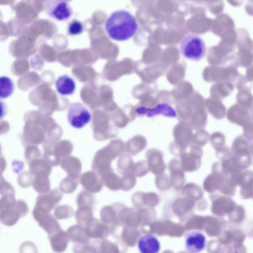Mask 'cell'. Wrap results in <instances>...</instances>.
Here are the masks:
<instances>
[{"label":"cell","mask_w":253,"mask_h":253,"mask_svg":"<svg viewBox=\"0 0 253 253\" xmlns=\"http://www.w3.org/2000/svg\"><path fill=\"white\" fill-rule=\"evenodd\" d=\"M206 243V237L200 232L193 231L185 235V247L188 252L192 253L200 252L204 249Z\"/></svg>","instance_id":"7"},{"label":"cell","mask_w":253,"mask_h":253,"mask_svg":"<svg viewBox=\"0 0 253 253\" xmlns=\"http://www.w3.org/2000/svg\"><path fill=\"white\" fill-rule=\"evenodd\" d=\"M33 177L32 186L36 192L40 194H44L50 190L49 175L41 174Z\"/></svg>","instance_id":"16"},{"label":"cell","mask_w":253,"mask_h":253,"mask_svg":"<svg viewBox=\"0 0 253 253\" xmlns=\"http://www.w3.org/2000/svg\"><path fill=\"white\" fill-rule=\"evenodd\" d=\"M84 31L83 23L76 19H73L68 24L67 33L71 36H76L81 34Z\"/></svg>","instance_id":"26"},{"label":"cell","mask_w":253,"mask_h":253,"mask_svg":"<svg viewBox=\"0 0 253 253\" xmlns=\"http://www.w3.org/2000/svg\"><path fill=\"white\" fill-rule=\"evenodd\" d=\"M62 169L68 174V176L75 180L78 179L82 171V164L79 159L68 156L63 159L60 163Z\"/></svg>","instance_id":"9"},{"label":"cell","mask_w":253,"mask_h":253,"mask_svg":"<svg viewBox=\"0 0 253 253\" xmlns=\"http://www.w3.org/2000/svg\"><path fill=\"white\" fill-rule=\"evenodd\" d=\"M80 182L85 190L92 193L98 192L102 187L98 174L93 170L83 173L80 177Z\"/></svg>","instance_id":"8"},{"label":"cell","mask_w":253,"mask_h":253,"mask_svg":"<svg viewBox=\"0 0 253 253\" xmlns=\"http://www.w3.org/2000/svg\"><path fill=\"white\" fill-rule=\"evenodd\" d=\"M34 177L30 171H25L20 174L17 178L18 185L22 188L32 185Z\"/></svg>","instance_id":"27"},{"label":"cell","mask_w":253,"mask_h":253,"mask_svg":"<svg viewBox=\"0 0 253 253\" xmlns=\"http://www.w3.org/2000/svg\"><path fill=\"white\" fill-rule=\"evenodd\" d=\"M109 166V160L101 153H98L94 156L92 162L91 169L98 175L104 173Z\"/></svg>","instance_id":"21"},{"label":"cell","mask_w":253,"mask_h":253,"mask_svg":"<svg viewBox=\"0 0 253 253\" xmlns=\"http://www.w3.org/2000/svg\"><path fill=\"white\" fill-rule=\"evenodd\" d=\"M217 200L218 211L216 214L219 216H223L229 214L235 210V204L231 199L225 197H219Z\"/></svg>","instance_id":"20"},{"label":"cell","mask_w":253,"mask_h":253,"mask_svg":"<svg viewBox=\"0 0 253 253\" xmlns=\"http://www.w3.org/2000/svg\"><path fill=\"white\" fill-rule=\"evenodd\" d=\"M55 84L58 93L63 96L72 94L76 87L74 80L67 75L59 76Z\"/></svg>","instance_id":"13"},{"label":"cell","mask_w":253,"mask_h":253,"mask_svg":"<svg viewBox=\"0 0 253 253\" xmlns=\"http://www.w3.org/2000/svg\"><path fill=\"white\" fill-rule=\"evenodd\" d=\"M76 202L79 207L90 206L93 207L95 203V197L92 193L86 190L82 191L79 193Z\"/></svg>","instance_id":"23"},{"label":"cell","mask_w":253,"mask_h":253,"mask_svg":"<svg viewBox=\"0 0 253 253\" xmlns=\"http://www.w3.org/2000/svg\"><path fill=\"white\" fill-rule=\"evenodd\" d=\"M0 193L1 196L7 194H15V190L13 186L5 180L2 175L0 178Z\"/></svg>","instance_id":"30"},{"label":"cell","mask_w":253,"mask_h":253,"mask_svg":"<svg viewBox=\"0 0 253 253\" xmlns=\"http://www.w3.org/2000/svg\"><path fill=\"white\" fill-rule=\"evenodd\" d=\"M67 118L71 126L79 129L84 127L90 121L91 115L83 104L74 102L70 104L68 107Z\"/></svg>","instance_id":"3"},{"label":"cell","mask_w":253,"mask_h":253,"mask_svg":"<svg viewBox=\"0 0 253 253\" xmlns=\"http://www.w3.org/2000/svg\"><path fill=\"white\" fill-rule=\"evenodd\" d=\"M73 249L75 253H93L97 252L96 246L90 243L85 244H75Z\"/></svg>","instance_id":"29"},{"label":"cell","mask_w":253,"mask_h":253,"mask_svg":"<svg viewBox=\"0 0 253 253\" xmlns=\"http://www.w3.org/2000/svg\"><path fill=\"white\" fill-rule=\"evenodd\" d=\"M48 236L51 248L54 252L60 253L66 250L70 240L67 232L61 228Z\"/></svg>","instance_id":"12"},{"label":"cell","mask_w":253,"mask_h":253,"mask_svg":"<svg viewBox=\"0 0 253 253\" xmlns=\"http://www.w3.org/2000/svg\"><path fill=\"white\" fill-rule=\"evenodd\" d=\"M0 98H6L11 95L14 91L13 81L8 77L1 76L0 78Z\"/></svg>","instance_id":"22"},{"label":"cell","mask_w":253,"mask_h":253,"mask_svg":"<svg viewBox=\"0 0 253 253\" xmlns=\"http://www.w3.org/2000/svg\"><path fill=\"white\" fill-rule=\"evenodd\" d=\"M44 8L50 17L60 21L68 20L73 13L66 0H47Z\"/></svg>","instance_id":"4"},{"label":"cell","mask_w":253,"mask_h":253,"mask_svg":"<svg viewBox=\"0 0 253 253\" xmlns=\"http://www.w3.org/2000/svg\"><path fill=\"white\" fill-rule=\"evenodd\" d=\"M138 248L142 253H156L160 249V243L158 239L151 234L141 236L138 241Z\"/></svg>","instance_id":"11"},{"label":"cell","mask_w":253,"mask_h":253,"mask_svg":"<svg viewBox=\"0 0 253 253\" xmlns=\"http://www.w3.org/2000/svg\"><path fill=\"white\" fill-rule=\"evenodd\" d=\"M84 229L90 239H102L107 236L108 232L107 227L94 218L85 224Z\"/></svg>","instance_id":"10"},{"label":"cell","mask_w":253,"mask_h":253,"mask_svg":"<svg viewBox=\"0 0 253 253\" xmlns=\"http://www.w3.org/2000/svg\"><path fill=\"white\" fill-rule=\"evenodd\" d=\"M20 217V214L14 208L0 210V221L7 226L14 225Z\"/></svg>","instance_id":"18"},{"label":"cell","mask_w":253,"mask_h":253,"mask_svg":"<svg viewBox=\"0 0 253 253\" xmlns=\"http://www.w3.org/2000/svg\"><path fill=\"white\" fill-rule=\"evenodd\" d=\"M78 186V182L68 176L62 179L59 184L60 190L64 193L70 194L74 192Z\"/></svg>","instance_id":"25"},{"label":"cell","mask_w":253,"mask_h":253,"mask_svg":"<svg viewBox=\"0 0 253 253\" xmlns=\"http://www.w3.org/2000/svg\"><path fill=\"white\" fill-rule=\"evenodd\" d=\"M105 29L112 40L125 41L135 34L138 24L130 13L125 10H119L113 12L106 20Z\"/></svg>","instance_id":"1"},{"label":"cell","mask_w":253,"mask_h":253,"mask_svg":"<svg viewBox=\"0 0 253 253\" xmlns=\"http://www.w3.org/2000/svg\"><path fill=\"white\" fill-rule=\"evenodd\" d=\"M69 239L75 244H85L90 241V238L86 235L84 227L79 224L69 227L67 230Z\"/></svg>","instance_id":"14"},{"label":"cell","mask_w":253,"mask_h":253,"mask_svg":"<svg viewBox=\"0 0 253 253\" xmlns=\"http://www.w3.org/2000/svg\"><path fill=\"white\" fill-rule=\"evenodd\" d=\"M16 201L15 198V194H7L1 196L0 200V210L14 208Z\"/></svg>","instance_id":"28"},{"label":"cell","mask_w":253,"mask_h":253,"mask_svg":"<svg viewBox=\"0 0 253 253\" xmlns=\"http://www.w3.org/2000/svg\"><path fill=\"white\" fill-rule=\"evenodd\" d=\"M63 192L58 188L50 190L47 193L41 194L37 198L35 207L50 212L62 199Z\"/></svg>","instance_id":"5"},{"label":"cell","mask_w":253,"mask_h":253,"mask_svg":"<svg viewBox=\"0 0 253 253\" xmlns=\"http://www.w3.org/2000/svg\"><path fill=\"white\" fill-rule=\"evenodd\" d=\"M74 210L71 207L67 205L56 206L54 210V215L58 219H65L72 217Z\"/></svg>","instance_id":"24"},{"label":"cell","mask_w":253,"mask_h":253,"mask_svg":"<svg viewBox=\"0 0 253 253\" xmlns=\"http://www.w3.org/2000/svg\"><path fill=\"white\" fill-rule=\"evenodd\" d=\"M135 112L140 115H145L149 118L162 115L169 118L177 117L175 110L169 104L162 103L157 104L154 108L140 106L135 109Z\"/></svg>","instance_id":"6"},{"label":"cell","mask_w":253,"mask_h":253,"mask_svg":"<svg viewBox=\"0 0 253 253\" xmlns=\"http://www.w3.org/2000/svg\"><path fill=\"white\" fill-rule=\"evenodd\" d=\"M40 155V152L38 151L30 149L27 151L25 153V157L26 161L29 164L33 161L38 159Z\"/></svg>","instance_id":"32"},{"label":"cell","mask_w":253,"mask_h":253,"mask_svg":"<svg viewBox=\"0 0 253 253\" xmlns=\"http://www.w3.org/2000/svg\"><path fill=\"white\" fill-rule=\"evenodd\" d=\"M75 217L78 224L84 226L88 222L93 218L92 207H79L75 212Z\"/></svg>","instance_id":"19"},{"label":"cell","mask_w":253,"mask_h":253,"mask_svg":"<svg viewBox=\"0 0 253 253\" xmlns=\"http://www.w3.org/2000/svg\"><path fill=\"white\" fill-rule=\"evenodd\" d=\"M14 208L19 212L21 217L25 216L29 212V208L27 203L21 200L16 201Z\"/></svg>","instance_id":"31"},{"label":"cell","mask_w":253,"mask_h":253,"mask_svg":"<svg viewBox=\"0 0 253 253\" xmlns=\"http://www.w3.org/2000/svg\"><path fill=\"white\" fill-rule=\"evenodd\" d=\"M179 50L182 55L190 60H201L206 53V46L203 40L198 35L189 33L181 40Z\"/></svg>","instance_id":"2"},{"label":"cell","mask_w":253,"mask_h":253,"mask_svg":"<svg viewBox=\"0 0 253 253\" xmlns=\"http://www.w3.org/2000/svg\"><path fill=\"white\" fill-rule=\"evenodd\" d=\"M39 226L42 227L48 234L50 235L61 229L60 226L56 218L50 213L45 215L40 221Z\"/></svg>","instance_id":"17"},{"label":"cell","mask_w":253,"mask_h":253,"mask_svg":"<svg viewBox=\"0 0 253 253\" xmlns=\"http://www.w3.org/2000/svg\"><path fill=\"white\" fill-rule=\"evenodd\" d=\"M29 165V171L33 176L41 174L49 175L51 172L52 166L45 159H36Z\"/></svg>","instance_id":"15"}]
</instances>
